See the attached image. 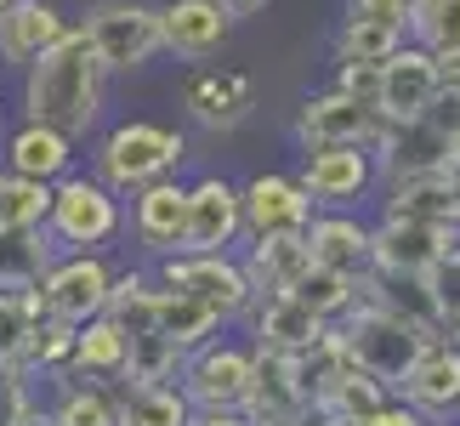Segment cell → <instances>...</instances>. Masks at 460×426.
<instances>
[{"label": "cell", "mask_w": 460, "mask_h": 426, "mask_svg": "<svg viewBox=\"0 0 460 426\" xmlns=\"http://www.w3.org/2000/svg\"><path fill=\"white\" fill-rule=\"evenodd\" d=\"M217 6H222V12H227V17L239 23V17H256L261 6H268V0H217Z\"/></svg>", "instance_id": "cell-48"}, {"label": "cell", "mask_w": 460, "mask_h": 426, "mask_svg": "<svg viewBox=\"0 0 460 426\" xmlns=\"http://www.w3.org/2000/svg\"><path fill=\"white\" fill-rule=\"evenodd\" d=\"M131 239L143 244L148 256H182V234H188V182H176V176H159V182L137 188L131 193Z\"/></svg>", "instance_id": "cell-16"}, {"label": "cell", "mask_w": 460, "mask_h": 426, "mask_svg": "<svg viewBox=\"0 0 460 426\" xmlns=\"http://www.w3.org/2000/svg\"><path fill=\"white\" fill-rule=\"evenodd\" d=\"M154 330L165 335V342L176 347V352H193V347H205V342H217V335L227 330L210 307H199L193 296H182V290H165L159 284V296H154Z\"/></svg>", "instance_id": "cell-30"}, {"label": "cell", "mask_w": 460, "mask_h": 426, "mask_svg": "<svg viewBox=\"0 0 460 426\" xmlns=\"http://www.w3.org/2000/svg\"><path fill=\"white\" fill-rule=\"evenodd\" d=\"M285 296H296L302 307L318 318V324H335L341 313H352L358 307V279H347V273H335V268H313L296 279V290H285Z\"/></svg>", "instance_id": "cell-35"}, {"label": "cell", "mask_w": 460, "mask_h": 426, "mask_svg": "<svg viewBox=\"0 0 460 426\" xmlns=\"http://www.w3.org/2000/svg\"><path fill=\"white\" fill-rule=\"evenodd\" d=\"M46 386H51V404H46L51 426H114V386L80 381V376H58Z\"/></svg>", "instance_id": "cell-32"}, {"label": "cell", "mask_w": 460, "mask_h": 426, "mask_svg": "<svg viewBox=\"0 0 460 426\" xmlns=\"http://www.w3.org/2000/svg\"><path fill=\"white\" fill-rule=\"evenodd\" d=\"M182 109H188V120L199 131L227 137V131H239L244 120L256 114V80L239 75V68H210V63H199L182 80Z\"/></svg>", "instance_id": "cell-14"}, {"label": "cell", "mask_w": 460, "mask_h": 426, "mask_svg": "<svg viewBox=\"0 0 460 426\" xmlns=\"http://www.w3.org/2000/svg\"><path fill=\"white\" fill-rule=\"evenodd\" d=\"M0 165H6V176L58 182V176L75 171V142H68L63 131H51V126H34V120H23V126L6 131V142H0Z\"/></svg>", "instance_id": "cell-24"}, {"label": "cell", "mask_w": 460, "mask_h": 426, "mask_svg": "<svg viewBox=\"0 0 460 426\" xmlns=\"http://www.w3.org/2000/svg\"><path fill=\"white\" fill-rule=\"evenodd\" d=\"M244 244V210H239V182L227 176H199L188 182V234L182 256H227Z\"/></svg>", "instance_id": "cell-12"}, {"label": "cell", "mask_w": 460, "mask_h": 426, "mask_svg": "<svg viewBox=\"0 0 460 426\" xmlns=\"http://www.w3.org/2000/svg\"><path fill=\"white\" fill-rule=\"evenodd\" d=\"M427 426H455V421H427Z\"/></svg>", "instance_id": "cell-51"}, {"label": "cell", "mask_w": 460, "mask_h": 426, "mask_svg": "<svg viewBox=\"0 0 460 426\" xmlns=\"http://www.w3.org/2000/svg\"><path fill=\"white\" fill-rule=\"evenodd\" d=\"M58 262L46 227H0V290H34L40 273Z\"/></svg>", "instance_id": "cell-31"}, {"label": "cell", "mask_w": 460, "mask_h": 426, "mask_svg": "<svg viewBox=\"0 0 460 426\" xmlns=\"http://www.w3.org/2000/svg\"><path fill=\"white\" fill-rule=\"evenodd\" d=\"M427 290H432V301H438V324L449 330L455 318H460V239H449V244H444V256L432 262Z\"/></svg>", "instance_id": "cell-42"}, {"label": "cell", "mask_w": 460, "mask_h": 426, "mask_svg": "<svg viewBox=\"0 0 460 426\" xmlns=\"http://www.w3.org/2000/svg\"><path fill=\"white\" fill-rule=\"evenodd\" d=\"M6 6H12V0H0V12H6Z\"/></svg>", "instance_id": "cell-52"}, {"label": "cell", "mask_w": 460, "mask_h": 426, "mask_svg": "<svg viewBox=\"0 0 460 426\" xmlns=\"http://www.w3.org/2000/svg\"><path fill=\"white\" fill-rule=\"evenodd\" d=\"M154 296H159V279L131 268V273H114L109 284V301H102V318H114L126 335L137 330H154Z\"/></svg>", "instance_id": "cell-36"}, {"label": "cell", "mask_w": 460, "mask_h": 426, "mask_svg": "<svg viewBox=\"0 0 460 426\" xmlns=\"http://www.w3.org/2000/svg\"><path fill=\"white\" fill-rule=\"evenodd\" d=\"M376 159L369 148H307L302 171H296V188L313 200V210H352L376 193Z\"/></svg>", "instance_id": "cell-11"}, {"label": "cell", "mask_w": 460, "mask_h": 426, "mask_svg": "<svg viewBox=\"0 0 460 426\" xmlns=\"http://www.w3.org/2000/svg\"><path fill=\"white\" fill-rule=\"evenodd\" d=\"M193 410L176 386H114V426H188Z\"/></svg>", "instance_id": "cell-34"}, {"label": "cell", "mask_w": 460, "mask_h": 426, "mask_svg": "<svg viewBox=\"0 0 460 426\" xmlns=\"http://www.w3.org/2000/svg\"><path fill=\"white\" fill-rule=\"evenodd\" d=\"M358 301H376L381 313L403 318V324L420 330L427 342H432V335H444V324H438V301L427 290V279H415V273H376V268H369L358 279Z\"/></svg>", "instance_id": "cell-26"}, {"label": "cell", "mask_w": 460, "mask_h": 426, "mask_svg": "<svg viewBox=\"0 0 460 426\" xmlns=\"http://www.w3.org/2000/svg\"><path fill=\"white\" fill-rule=\"evenodd\" d=\"M51 210V182L6 176V200H0V227H46Z\"/></svg>", "instance_id": "cell-40"}, {"label": "cell", "mask_w": 460, "mask_h": 426, "mask_svg": "<svg viewBox=\"0 0 460 426\" xmlns=\"http://www.w3.org/2000/svg\"><path fill=\"white\" fill-rule=\"evenodd\" d=\"M102 85H109V68L97 63L80 29H68L23 68V120L63 131L68 142H85L102 120Z\"/></svg>", "instance_id": "cell-1"}, {"label": "cell", "mask_w": 460, "mask_h": 426, "mask_svg": "<svg viewBox=\"0 0 460 426\" xmlns=\"http://www.w3.org/2000/svg\"><path fill=\"white\" fill-rule=\"evenodd\" d=\"M75 330L80 324H51V318H40V324L29 330V342H23V376L29 381H58L68 376V359H75Z\"/></svg>", "instance_id": "cell-37"}, {"label": "cell", "mask_w": 460, "mask_h": 426, "mask_svg": "<svg viewBox=\"0 0 460 426\" xmlns=\"http://www.w3.org/2000/svg\"><path fill=\"white\" fill-rule=\"evenodd\" d=\"M358 426H427V421H420L415 410H410V404H398V398H386L381 404V410H369Z\"/></svg>", "instance_id": "cell-46"}, {"label": "cell", "mask_w": 460, "mask_h": 426, "mask_svg": "<svg viewBox=\"0 0 460 426\" xmlns=\"http://www.w3.org/2000/svg\"><path fill=\"white\" fill-rule=\"evenodd\" d=\"M438 92H444V80H438V58L420 51L415 40H403L386 63H376V97H369V109L381 114V126L427 120Z\"/></svg>", "instance_id": "cell-10"}, {"label": "cell", "mask_w": 460, "mask_h": 426, "mask_svg": "<svg viewBox=\"0 0 460 426\" xmlns=\"http://www.w3.org/2000/svg\"><path fill=\"white\" fill-rule=\"evenodd\" d=\"M126 234V205L109 193L92 171H68L51 182V210H46V239L58 244V256H85V251H114V239Z\"/></svg>", "instance_id": "cell-3"}, {"label": "cell", "mask_w": 460, "mask_h": 426, "mask_svg": "<svg viewBox=\"0 0 460 426\" xmlns=\"http://www.w3.org/2000/svg\"><path fill=\"white\" fill-rule=\"evenodd\" d=\"M234 34V17H227L217 0H165L159 6V51L182 63H205L217 58Z\"/></svg>", "instance_id": "cell-19"}, {"label": "cell", "mask_w": 460, "mask_h": 426, "mask_svg": "<svg viewBox=\"0 0 460 426\" xmlns=\"http://www.w3.org/2000/svg\"><path fill=\"white\" fill-rule=\"evenodd\" d=\"M302 239H307V256L318 262V268H335L347 279L369 273V222L358 217V210H313Z\"/></svg>", "instance_id": "cell-23"}, {"label": "cell", "mask_w": 460, "mask_h": 426, "mask_svg": "<svg viewBox=\"0 0 460 426\" xmlns=\"http://www.w3.org/2000/svg\"><path fill=\"white\" fill-rule=\"evenodd\" d=\"M109 75H137L159 58V6L154 0H92L75 23Z\"/></svg>", "instance_id": "cell-5"}, {"label": "cell", "mask_w": 460, "mask_h": 426, "mask_svg": "<svg viewBox=\"0 0 460 426\" xmlns=\"http://www.w3.org/2000/svg\"><path fill=\"white\" fill-rule=\"evenodd\" d=\"M251 330H256V342L251 347H268V352H307L318 335H324V324L302 307L296 296H261L256 307H251Z\"/></svg>", "instance_id": "cell-27"}, {"label": "cell", "mask_w": 460, "mask_h": 426, "mask_svg": "<svg viewBox=\"0 0 460 426\" xmlns=\"http://www.w3.org/2000/svg\"><path fill=\"white\" fill-rule=\"evenodd\" d=\"M154 279L165 284V290L193 296L199 307L217 313L222 324H239V318H251V307H256V290L239 268V251H227V256H165Z\"/></svg>", "instance_id": "cell-7"}, {"label": "cell", "mask_w": 460, "mask_h": 426, "mask_svg": "<svg viewBox=\"0 0 460 426\" xmlns=\"http://www.w3.org/2000/svg\"><path fill=\"white\" fill-rule=\"evenodd\" d=\"M34 324H40V318H34L29 290H0V369L23 359V342H29Z\"/></svg>", "instance_id": "cell-41"}, {"label": "cell", "mask_w": 460, "mask_h": 426, "mask_svg": "<svg viewBox=\"0 0 460 426\" xmlns=\"http://www.w3.org/2000/svg\"><path fill=\"white\" fill-rule=\"evenodd\" d=\"M410 40L432 58H460V0H410Z\"/></svg>", "instance_id": "cell-38"}, {"label": "cell", "mask_w": 460, "mask_h": 426, "mask_svg": "<svg viewBox=\"0 0 460 426\" xmlns=\"http://www.w3.org/2000/svg\"><path fill=\"white\" fill-rule=\"evenodd\" d=\"M244 210V239H273V234H302L313 222V200L296 188L290 171H261L239 188Z\"/></svg>", "instance_id": "cell-17"}, {"label": "cell", "mask_w": 460, "mask_h": 426, "mask_svg": "<svg viewBox=\"0 0 460 426\" xmlns=\"http://www.w3.org/2000/svg\"><path fill=\"white\" fill-rule=\"evenodd\" d=\"M369 159H376V176H415V171H449V142L432 120H398V126H381L369 142Z\"/></svg>", "instance_id": "cell-21"}, {"label": "cell", "mask_w": 460, "mask_h": 426, "mask_svg": "<svg viewBox=\"0 0 460 426\" xmlns=\"http://www.w3.org/2000/svg\"><path fill=\"white\" fill-rule=\"evenodd\" d=\"M381 131V114L369 109L364 97H347V92H313L302 109H296V142L307 148H369Z\"/></svg>", "instance_id": "cell-13"}, {"label": "cell", "mask_w": 460, "mask_h": 426, "mask_svg": "<svg viewBox=\"0 0 460 426\" xmlns=\"http://www.w3.org/2000/svg\"><path fill=\"white\" fill-rule=\"evenodd\" d=\"M182 159H188V137L176 131V126H159V120H119L114 131L97 137L92 176L109 193L131 200L137 188L159 182V176H176Z\"/></svg>", "instance_id": "cell-2"}, {"label": "cell", "mask_w": 460, "mask_h": 426, "mask_svg": "<svg viewBox=\"0 0 460 426\" xmlns=\"http://www.w3.org/2000/svg\"><path fill=\"white\" fill-rule=\"evenodd\" d=\"M109 284H114V262L102 256V251L58 256V262L40 273V284L29 290L34 318H51V324H85V318L102 313V301H109Z\"/></svg>", "instance_id": "cell-6"}, {"label": "cell", "mask_w": 460, "mask_h": 426, "mask_svg": "<svg viewBox=\"0 0 460 426\" xmlns=\"http://www.w3.org/2000/svg\"><path fill=\"white\" fill-rule=\"evenodd\" d=\"M34 404L40 398H34V381L23 376V364H6L0 369V426H17Z\"/></svg>", "instance_id": "cell-43"}, {"label": "cell", "mask_w": 460, "mask_h": 426, "mask_svg": "<svg viewBox=\"0 0 460 426\" xmlns=\"http://www.w3.org/2000/svg\"><path fill=\"white\" fill-rule=\"evenodd\" d=\"M182 359L159 330H137L126 335V369H119V386H176L182 376Z\"/></svg>", "instance_id": "cell-33"}, {"label": "cell", "mask_w": 460, "mask_h": 426, "mask_svg": "<svg viewBox=\"0 0 460 426\" xmlns=\"http://www.w3.org/2000/svg\"><path fill=\"white\" fill-rule=\"evenodd\" d=\"M119 369H126V330L114 318H85L75 330V359H68V376L80 381H102V386H119Z\"/></svg>", "instance_id": "cell-28"}, {"label": "cell", "mask_w": 460, "mask_h": 426, "mask_svg": "<svg viewBox=\"0 0 460 426\" xmlns=\"http://www.w3.org/2000/svg\"><path fill=\"white\" fill-rule=\"evenodd\" d=\"M0 200H6V165H0Z\"/></svg>", "instance_id": "cell-50"}, {"label": "cell", "mask_w": 460, "mask_h": 426, "mask_svg": "<svg viewBox=\"0 0 460 426\" xmlns=\"http://www.w3.org/2000/svg\"><path fill=\"white\" fill-rule=\"evenodd\" d=\"M17 426H51V415H46V404H34V410H29L23 421H17Z\"/></svg>", "instance_id": "cell-49"}, {"label": "cell", "mask_w": 460, "mask_h": 426, "mask_svg": "<svg viewBox=\"0 0 460 426\" xmlns=\"http://www.w3.org/2000/svg\"><path fill=\"white\" fill-rule=\"evenodd\" d=\"M393 398L410 404L420 421H455V410H460V347L449 335H432V342L415 352L410 376L398 381Z\"/></svg>", "instance_id": "cell-15"}, {"label": "cell", "mask_w": 460, "mask_h": 426, "mask_svg": "<svg viewBox=\"0 0 460 426\" xmlns=\"http://www.w3.org/2000/svg\"><path fill=\"white\" fill-rule=\"evenodd\" d=\"M335 92H347V97H376V68L369 63H335Z\"/></svg>", "instance_id": "cell-45"}, {"label": "cell", "mask_w": 460, "mask_h": 426, "mask_svg": "<svg viewBox=\"0 0 460 426\" xmlns=\"http://www.w3.org/2000/svg\"><path fill=\"white\" fill-rule=\"evenodd\" d=\"M381 217H403V222H432L460 234V188L449 171H415V176H386L381 182Z\"/></svg>", "instance_id": "cell-20"}, {"label": "cell", "mask_w": 460, "mask_h": 426, "mask_svg": "<svg viewBox=\"0 0 460 426\" xmlns=\"http://www.w3.org/2000/svg\"><path fill=\"white\" fill-rule=\"evenodd\" d=\"M251 364H256V347L217 335V342L193 347L182 359L176 393L188 398V410H239L244 386H251Z\"/></svg>", "instance_id": "cell-8"}, {"label": "cell", "mask_w": 460, "mask_h": 426, "mask_svg": "<svg viewBox=\"0 0 460 426\" xmlns=\"http://www.w3.org/2000/svg\"><path fill=\"white\" fill-rule=\"evenodd\" d=\"M455 426H460V410H455Z\"/></svg>", "instance_id": "cell-53"}, {"label": "cell", "mask_w": 460, "mask_h": 426, "mask_svg": "<svg viewBox=\"0 0 460 426\" xmlns=\"http://www.w3.org/2000/svg\"><path fill=\"white\" fill-rule=\"evenodd\" d=\"M188 426H251L239 410H193V421Z\"/></svg>", "instance_id": "cell-47"}, {"label": "cell", "mask_w": 460, "mask_h": 426, "mask_svg": "<svg viewBox=\"0 0 460 426\" xmlns=\"http://www.w3.org/2000/svg\"><path fill=\"white\" fill-rule=\"evenodd\" d=\"M239 268H244V279H251V290L261 301V296L296 290V279L313 268V256H307V239L302 234H273V239H244Z\"/></svg>", "instance_id": "cell-25"}, {"label": "cell", "mask_w": 460, "mask_h": 426, "mask_svg": "<svg viewBox=\"0 0 460 426\" xmlns=\"http://www.w3.org/2000/svg\"><path fill=\"white\" fill-rule=\"evenodd\" d=\"M239 415L251 421V426H313V398H307L302 369H296L290 352H268V347H256L251 386H244Z\"/></svg>", "instance_id": "cell-9"}, {"label": "cell", "mask_w": 460, "mask_h": 426, "mask_svg": "<svg viewBox=\"0 0 460 426\" xmlns=\"http://www.w3.org/2000/svg\"><path fill=\"white\" fill-rule=\"evenodd\" d=\"M386 398H393L386 386H376L369 376H358V369H341L335 381H324L313 393V426H358L369 410H381Z\"/></svg>", "instance_id": "cell-29"}, {"label": "cell", "mask_w": 460, "mask_h": 426, "mask_svg": "<svg viewBox=\"0 0 460 426\" xmlns=\"http://www.w3.org/2000/svg\"><path fill=\"white\" fill-rule=\"evenodd\" d=\"M410 40L403 29H381V23H358V17H347L341 34H335V63H386L393 51Z\"/></svg>", "instance_id": "cell-39"}, {"label": "cell", "mask_w": 460, "mask_h": 426, "mask_svg": "<svg viewBox=\"0 0 460 426\" xmlns=\"http://www.w3.org/2000/svg\"><path fill=\"white\" fill-rule=\"evenodd\" d=\"M347 17H358V23H381V29H403V34H410V0H347Z\"/></svg>", "instance_id": "cell-44"}, {"label": "cell", "mask_w": 460, "mask_h": 426, "mask_svg": "<svg viewBox=\"0 0 460 426\" xmlns=\"http://www.w3.org/2000/svg\"><path fill=\"white\" fill-rule=\"evenodd\" d=\"M68 29L75 23L63 17L58 0H12V6L0 12V63L23 75V68L40 58V51L58 46Z\"/></svg>", "instance_id": "cell-22"}, {"label": "cell", "mask_w": 460, "mask_h": 426, "mask_svg": "<svg viewBox=\"0 0 460 426\" xmlns=\"http://www.w3.org/2000/svg\"><path fill=\"white\" fill-rule=\"evenodd\" d=\"M335 335H341L347 364L358 369V376H369L376 386H386V393H398V381L410 376L415 352L427 347V335L410 330L393 313H381L376 301H358L352 313H341L335 318Z\"/></svg>", "instance_id": "cell-4"}, {"label": "cell", "mask_w": 460, "mask_h": 426, "mask_svg": "<svg viewBox=\"0 0 460 426\" xmlns=\"http://www.w3.org/2000/svg\"><path fill=\"white\" fill-rule=\"evenodd\" d=\"M449 239H460V234L432 227V222L381 217L376 227H369V268H376V273H415V279H427Z\"/></svg>", "instance_id": "cell-18"}]
</instances>
